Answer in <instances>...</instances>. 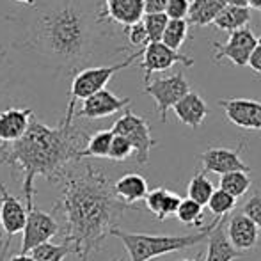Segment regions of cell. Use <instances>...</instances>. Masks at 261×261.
<instances>
[{
  "instance_id": "6da1fadb",
  "label": "cell",
  "mask_w": 261,
  "mask_h": 261,
  "mask_svg": "<svg viewBox=\"0 0 261 261\" xmlns=\"http://www.w3.org/2000/svg\"><path fill=\"white\" fill-rule=\"evenodd\" d=\"M109 21L91 0H50L27 23L21 45L64 71H80L96 59Z\"/></svg>"
},
{
  "instance_id": "7a4b0ae2",
  "label": "cell",
  "mask_w": 261,
  "mask_h": 261,
  "mask_svg": "<svg viewBox=\"0 0 261 261\" xmlns=\"http://www.w3.org/2000/svg\"><path fill=\"white\" fill-rule=\"evenodd\" d=\"M62 192L54 210L64 215V244L80 261H87L103 247L128 206L114 196L112 183L101 169L86 164L80 172L71 169L61 178Z\"/></svg>"
},
{
  "instance_id": "3957f363",
  "label": "cell",
  "mask_w": 261,
  "mask_h": 261,
  "mask_svg": "<svg viewBox=\"0 0 261 261\" xmlns=\"http://www.w3.org/2000/svg\"><path fill=\"white\" fill-rule=\"evenodd\" d=\"M73 114H64L57 126H48L32 116L29 130L13 144H0L2 164L18 167L23 176L25 208L34 206V179L38 176L59 181L69 165L80 162V151L86 148L87 134L73 123Z\"/></svg>"
},
{
  "instance_id": "277c9868",
  "label": "cell",
  "mask_w": 261,
  "mask_h": 261,
  "mask_svg": "<svg viewBox=\"0 0 261 261\" xmlns=\"http://www.w3.org/2000/svg\"><path fill=\"white\" fill-rule=\"evenodd\" d=\"M220 217H215L208 226L201 227L199 231L190 234H181V237H172V234H148V233H132L124 229H112L110 237L121 240L128 252L130 261H151L160 256L171 254V252L185 251L201 242L208 240L210 233L220 224Z\"/></svg>"
},
{
  "instance_id": "5b68a950",
  "label": "cell",
  "mask_w": 261,
  "mask_h": 261,
  "mask_svg": "<svg viewBox=\"0 0 261 261\" xmlns=\"http://www.w3.org/2000/svg\"><path fill=\"white\" fill-rule=\"evenodd\" d=\"M142 55V50H135L128 55L124 61L117 62V64H110V66H96V68H84L80 71L75 73L71 82V89H69V100L68 107H76V101L80 100H87L93 94L100 93L107 87V84L110 82L114 75L121 69L132 66L139 57Z\"/></svg>"
},
{
  "instance_id": "8992f818",
  "label": "cell",
  "mask_w": 261,
  "mask_h": 261,
  "mask_svg": "<svg viewBox=\"0 0 261 261\" xmlns=\"http://www.w3.org/2000/svg\"><path fill=\"white\" fill-rule=\"evenodd\" d=\"M112 134L126 139L134 148V155L139 165L149 162V153L156 146V141L151 137V126L142 116H137L134 110L126 109L124 114L112 124Z\"/></svg>"
},
{
  "instance_id": "52a82bcc",
  "label": "cell",
  "mask_w": 261,
  "mask_h": 261,
  "mask_svg": "<svg viewBox=\"0 0 261 261\" xmlns=\"http://www.w3.org/2000/svg\"><path fill=\"white\" fill-rule=\"evenodd\" d=\"M190 91L189 80L183 69L165 76V79L149 80L144 86V93L155 100L156 112L162 123H167V112Z\"/></svg>"
},
{
  "instance_id": "ba28073f",
  "label": "cell",
  "mask_w": 261,
  "mask_h": 261,
  "mask_svg": "<svg viewBox=\"0 0 261 261\" xmlns=\"http://www.w3.org/2000/svg\"><path fill=\"white\" fill-rule=\"evenodd\" d=\"M27 210L23 231H21V249L20 254H29L32 249L50 242L59 233V224L52 213H45L36 206Z\"/></svg>"
},
{
  "instance_id": "9c48e42d",
  "label": "cell",
  "mask_w": 261,
  "mask_h": 261,
  "mask_svg": "<svg viewBox=\"0 0 261 261\" xmlns=\"http://www.w3.org/2000/svg\"><path fill=\"white\" fill-rule=\"evenodd\" d=\"M256 43H258V36L249 27L229 32L226 43H213L212 45L213 59H215V62H220L222 59H229L234 66L244 68V66H247Z\"/></svg>"
},
{
  "instance_id": "30bf717a",
  "label": "cell",
  "mask_w": 261,
  "mask_h": 261,
  "mask_svg": "<svg viewBox=\"0 0 261 261\" xmlns=\"http://www.w3.org/2000/svg\"><path fill=\"white\" fill-rule=\"evenodd\" d=\"M25 220H27L25 204L21 203L18 197H14L13 194L7 190V187L0 181V227H2L4 234H6L2 258L6 256L7 249H9L11 240H13L18 233L23 231Z\"/></svg>"
},
{
  "instance_id": "8fae6325",
  "label": "cell",
  "mask_w": 261,
  "mask_h": 261,
  "mask_svg": "<svg viewBox=\"0 0 261 261\" xmlns=\"http://www.w3.org/2000/svg\"><path fill=\"white\" fill-rule=\"evenodd\" d=\"M142 61L141 68L144 69V82L148 84L151 80L153 73L165 71V69L172 68L174 64H181L183 68H190L194 64V59L185 54H179L176 50H171L164 45V43H148L144 50H142Z\"/></svg>"
},
{
  "instance_id": "7c38bea8",
  "label": "cell",
  "mask_w": 261,
  "mask_h": 261,
  "mask_svg": "<svg viewBox=\"0 0 261 261\" xmlns=\"http://www.w3.org/2000/svg\"><path fill=\"white\" fill-rule=\"evenodd\" d=\"M242 151L244 144L238 148H220L213 146L208 148L204 153L199 155V160L203 164L204 172H213V174H227V172H249V165L242 160Z\"/></svg>"
},
{
  "instance_id": "4fadbf2b",
  "label": "cell",
  "mask_w": 261,
  "mask_h": 261,
  "mask_svg": "<svg viewBox=\"0 0 261 261\" xmlns=\"http://www.w3.org/2000/svg\"><path fill=\"white\" fill-rule=\"evenodd\" d=\"M219 107L226 114V119L238 128L261 130V101L249 98H224L219 100Z\"/></svg>"
},
{
  "instance_id": "5bb4252c",
  "label": "cell",
  "mask_w": 261,
  "mask_h": 261,
  "mask_svg": "<svg viewBox=\"0 0 261 261\" xmlns=\"http://www.w3.org/2000/svg\"><path fill=\"white\" fill-rule=\"evenodd\" d=\"M130 105V98H119L109 89L93 94L87 100H84L82 109L73 114V117H86V119H101L109 117L119 110L126 109Z\"/></svg>"
},
{
  "instance_id": "9a60e30c",
  "label": "cell",
  "mask_w": 261,
  "mask_h": 261,
  "mask_svg": "<svg viewBox=\"0 0 261 261\" xmlns=\"http://www.w3.org/2000/svg\"><path fill=\"white\" fill-rule=\"evenodd\" d=\"M226 237L238 252L245 254L247 251L258 247L261 233L249 217H245L244 213H237L227 222Z\"/></svg>"
},
{
  "instance_id": "2e32d148",
  "label": "cell",
  "mask_w": 261,
  "mask_h": 261,
  "mask_svg": "<svg viewBox=\"0 0 261 261\" xmlns=\"http://www.w3.org/2000/svg\"><path fill=\"white\" fill-rule=\"evenodd\" d=\"M34 116L31 109L9 107L0 110V144H13L20 141L29 130V124Z\"/></svg>"
},
{
  "instance_id": "e0dca14e",
  "label": "cell",
  "mask_w": 261,
  "mask_h": 261,
  "mask_svg": "<svg viewBox=\"0 0 261 261\" xmlns=\"http://www.w3.org/2000/svg\"><path fill=\"white\" fill-rule=\"evenodd\" d=\"M103 16L107 21L126 29L142 20L144 0H103Z\"/></svg>"
},
{
  "instance_id": "ac0fdd59",
  "label": "cell",
  "mask_w": 261,
  "mask_h": 261,
  "mask_svg": "<svg viewBox=\"0 0 261 261\" xmlns=\"http://www.w3.org/2000/svg\"><path fill=\"white\" fill-rule=\"evenodd\" d=\"M172 110H174L179 123H183L185 126L190 128H199L208 117L206 101L196 91H189L178 103L172 107Z\"/></svg>"
},
{
  "instance_id": "d6986e66",
  "label": "cell",
  "mask_w": 261,
  "mask_h": 261,
  "mask_svg": "<svg viewBox=\"0 0 261 261\" xmlns=\"http://www.w3.org/2000/svg\"><path fill=\"white\" fill-rule=\"evenodd\" d=\"M112 190L114 196L121 203L128 204V206H135L137 203L144 201V197L149 192V187L144 176L137 174V172H126L116 183H112Z\"/></svg>"
},
{
  "instance_id": "ffe728a7",
  "label": "cell",
  "mask_w": 261,
  "mask_h": 261,
  "mask_svg": "<svg viewBox=\"0 0 261 261\" xmlns=\"http://www.w3.org/2000/svg\"><path fill=\"white\" fill-rule=\"evenodd\" d=\"M179 203H181V197L171 192L169 189H164V187H156V189L149 190L148 196L144 197V204L148 212H151L160 222L174 217Z\"/></svg>"
},
{
  "instance_id": "44dd1931",
  "label": "cell",
  "mask_w": 261,
  "mask_h": 261,
  "mask_svg": "<svg viewBox=\"0 0 261 261\" xmlns=\"http://www.w3.org/2000/svg\"><path fill=\"white\" fill-rule=\"evenodd\" d=\"M224 222L226 219L220 220V224L215 227V229L210 233L208 237V251L204 254L203 261H234L244 258L245 254L238 252L233 245L229 244L226 237V231H224Z\"/></svg>"
},
{
  "instance_id": "7402d4cb",
  "label": "cell",
  "mask_w": 261,
  "mask_h": 261,
  "mask_svg": "<svg viewBox=\"0 0 261 261\" xmlns=\"http://www.w3.org/2000/svg\"><path fill=\"white\" fill-rule=\"evenodd\" d=\"M224 7H226L224 0H190L187 21L197 25V27L213 25L215 18L219 16Z\"/></svg>"
},
{
  "instance_id": "603a6c76",
  "label": "cell",
  "mask_w": 261,
  "mask_h": 261,
  "mask_svg": "<svg viewBox=\"0 0 261 261\" xmlns=\"http://www.w3.org/2000/svg\"><path fill=\"white\" fill-rule=\"evenodd\" d=\"M251 21V9L249 7H237V6H226L220 14L215 18L213 25L219 31L224 32H234L245 29Z\"/></svg>"
},
{
  "instance_id": "cb8c5ba5",
  "label": "cell",
  "mask_w": 261,
  "mask_h": 261,
  "mask_svg": "<svg viewBox=\"0 0 261 261\" xmlns=\"http://www.w3.org/2000/svg\"><path fill=\"white\" fill-rule=\"evenodd\" d=\"M114 139L112 130H98L87 139L86 148L80 151V160L84 158H107L109 156L110 142Z\"/></svg>"
},
{
  "instance_id": "d4e9b609",
  "label": "cell",
  "mask_w": 261,
  "mask_h": 261,
  "mask_svg": "<svg viewBox=\"0 0 261 261\" xmlns=\"http://www.w3.org/2000/svg\"><path fill=\"white\" fill-rule=\"evenodd\" d=\"M213 190H215V187L206 178L204 171H197L189 181V187H187V196H189L187 199L194 201V203L201 204V206H206Z\"/></svg>"
},
{
  "instance_id": "484cf974",
  "label": "cell",
  "mask_w": 261,
  "mask_h": 261,
  "mask_svg": "<svg viewBox=\"0 0 261 261\" xmlns=\"http://www.w3.org/2000/svg\"><path fill=\"white\" fill-rule=\"evenodd\" d=\"M251 185H252V179H251V176H249V172H240V171L222 174L219 181L220 190H224V192H227L229 196H233L234 199L245 196V194L251 190Z\"/></svg>"
},
{
  "instance_id": "4316f807",
  "label": "cell",
  "mask_w": 261,
  "mask_h": 261,
  "mask_svg": "<svg viewBox=\"0 0 261 261\" xmlns=\"http://www.w3.org/2000/svg\"><path fill=\"white\" fill-rule=\"evenodd\" d=\"M187 34H189V21L187 20H169L167 25H165L164 36H162V41L167 48L176 50L178 52L183 46L187 39Z\"/></svg>"
},
{
  "instance_id": "83f0119b",
  "label": "cell",
  "mask_w": 261,
  "mask_h": 261,
  "mask_svg": "<svg viewBox=\"0 0 261 261\" xmlns=\"http://www.w3.org/2000/svg\"><path fill=\"white\" fill-rule=\"evenodd\" d=\"M71 254V249L68 244H52V242H46V244L39 245V247L32 249L29 252L34 261H64L68 256Z\"/></svg>"
},
{
  "instance_id": "f1b7e54d",
  "label": "cell",
  "mask_w": 261,
  "mask_h": 261,
  "mask_svg": "<svg viewBox=\"0 0 261 261\" xmlns=\"http://www.w3.org/2000/svg\"><path fill=\"white\" fill-rule=\"evenodd\" d=\"M176 219L179 220L185 226H194V227H201L204 222L203 217V206L190 199H181L178 210H176Z\"/></svg>"
},
{
  "instance_id": "f546056e",
  "label": "cell",
  "mask_w": 261,
  "mask_h": 261,
  "mask_svg": "<svg viewBox=\"0 0 261 261\" xmlns=\"http://www.w3.org/2000/svg\"><path fill=\"white\" fill-rule=\"evenodd\" d=\"M206 206L210 208V212H212L215 217L226 219V217L234 210V206H237V199H234L233 196H229L227 192H224V190L217 189V190H213V194H212V197H210Z\"/></svg>"
},
{
  "instance_id": "4dcf8cb0",
  "label": "cell",
  "mask_w": 261,
  "mask_h": 261,
  "mask_svg": "<svg viewBox=\"0 0 261 261\" xmlns=\"http://www.w3.org/2000/svg\"><path fill=\"white\" fill-rule=\"evenodd\" d=\"M141 21L146 29V34H148L149 43H160L169 18L165 16L164 13H155V14H144Z\"/></svg>"
},
{
  "instance_id": "1f68e13d",
  "label": "cell",
  "mask_w": 261,
  "mask_h": 261,
  "mask_svg": "<svg viewBox=\"0 0 261 261\" xmlns=\"http://www.w3.org/2000/svg\"><path fill=\"white\" fill-rule=\"evenodd\" d=\"M134 155V148L130 146V142L126 139L119 137V135H114L112 142H110V149H109V160L114 162H124Z\"/></svg>"
},
{
  "instance_id": "d6a6232c",
  "label": "cell",
  "mask_w": 261,
  "mask_h": 261,
  "mask_svg": "<svg viewBox=\"0 0 261 261\" xmlns=\"http://www.w3.org/2000/svg\"><path fill=\"white\" fill-rule=\"evenodd\" d=\"M123 32H124V36H126L128 43H130L132 46H135L137 50H144L146 46H148L149 39H148V34H146V29H144V25H142V21L123 29Z\"/></svg>"
},
{
  "instance_id": "836d02e7",
  "label": "cell",
  "mask_w": 261,
  "mask_h": 261,
  "mask_svg": "<svg viewBox=\"0 0 261 261\" xmlns=\"http://www.w3.org/2000/svg\"><path fill=\"white\" fill-rule=\"evenodd\" d=\"M190 9V0H169L164 14L169 20H187Z\"/></svg>"
},
{
  "instance_id": "e575fe53",
  "label": "cell",
  "mask_w": 261,
  "mask_h": 261,
  "mask_svg": "<svg viewBox=\"0 0 261 261\" xmlns=\"http://www.w3.org/2000/svg\"><path fill=\"white\" fill-rule=\"evenodd\" d=\"M242 213H244L245 217H249V219L256 224V227H258L261 233V194H254V196L244 204Z\"/></svg>"
},
{
  "instance_id": "d590c367",
  "label": "cell",
  "mask_w": 261,
  "mask_h": 261,
  "mask_svg": "<svg viewBox=\"0 0 261 261\" xmlns=\"http://www.w3.org/2000/svg\"><path fill=\"white\" fill-rule=\"evenodd\" d=\"M9 73H11V62L9 54L4 45H0V96L6 91L7 84H9Z\"/></svg>"
},
{
  "instance_id": "8d00e7d4",
  "label": "cell",
  "mask_w": 261,
  "mask_h": 261,
  "mask_svg": "<svg viewBox=\"0 0 261 261\" xmlns=\"http://www.w3.org/2000/svg\"><path fill=\"white\" fill-rule=\"evenodd\" d=\"M247 66L252 69L254 73L261 75V38H258V43H256L254 50L251 52V57H249Z\"/></svg>"
},
{
  "instance_id": "74e56055",
  "label": "cell",
  "mask_w": 261,
  "mask_h": 261,
  "mask_svg": "<svg viewBox=\"0 0 261 261\" xmlns=\"http://www.w3.org/2000/svg\"><path fill=\"white\" fill-rule=\"evenodd\" d=\"M169 0H144V14L164 13Z\"/></svg>"
},
{
  "instance_id": "f35d334b",
  "label": "cell",
  "mask_w": 261,
  "mask_h": 261,
  "mask_svg": "<svg viewBox=\"0 0 261 261\" xmlns=\"http://www.w3.org/2000/svg\"><path fill=\"white\" fill-rule=\"evenodd\" d=\"M245 6H247L249 9H254L261 13V0H245Z\"/></svg>"
},
{
  "instance_id": "ab89813d",
  "label": "cell",
  "mask_w": 261,
  "mask_h": 261,
  "mask_svg": "<svg viewBox=\"0 0 261 261\" xmlns=\"http://www.w3.org/2000/svg\"><path fill=\"white\" fill-rule=\"evenodd\" d=\"M226 6H237V7H247L245 6V0H224Z\"/></svg>"
},
{
  "instance_id": "60d3db41",
  "label": "cell",
  "mask_w": 261,
  "mask_h": 261,
  "mask_svg": "<svg viewBox=\"0 0 261 261\" xmlns=\"http://www.w3.org/2000/svg\"><path fill=\"white\" fill-rule=\"evenodd\" d=\"M9 261H34V259H32L29 254H18V256H13Z\"/></svg>"
},
{
  "instance_id": "b9f144b4",
  "label": "cell",
  "mask_w": 261,
  "mask_h": 261,
  "mask_svg": "<svg viewBox=\"0 0 261 261\" xmlns=\"http://www.w3.org/2000/svg\"><path fill=\"white\" fill-rule=\"evenodd\" d=\"M201 258H203V254L196 256V258H181V259H176V261H203Z\"/></svg>"
},
{
  "instance_id": "7bdbcfd3",
  "label": "cell",
  "mask_w": 261,
  "mask_h": 261,
  "mask_svg": "<svg viewBox=\"0 0 261 261\" xmlns=\"http://www.w3.org/2000/svg\"><path fill=\"white\" fill-rule=\"evenodd\" d=\"M4 245V231H2V227H0V247ZM0 256H2V249H0Z\"/></svg>"
},
{
  "instance_id": "ee69618b",
  "label": "cell",
  "mask_w": 261,
  "mask_h": 261,
  "mask_svg": "<svg viewBox=\"0 0 261 261\" xmlns=\"http://www.w3.org/2000/svg\"><path fill=\"white\" fill-rule=\"evenodd\" d=\"M16 2L27 4V6H34V4H36V0H16Z\"/></svg>"
},
{
  "instance_id": "f6af8a7d",
  "label": "cell",
  "mask_w": 261,
  "mask_h": 261,
  "mask_svg": "<svg viewBox=\"0 0 261 261\" xmlns=\"http://www.w3.org/2000/svg\"><path fill=\"white\" fill-rule=\"evenodd\" d=\"M116 261H123V259H116Z\"/></svg>"
},
{
  "instance_id": "bcb514c9",
  "label": "cell",
  "mask_w": 261,
  "mask_h": 261,
  "mask_svg": "<svg viewBox=\"0 0 261 261\" xmlns=\"http://www.w3.org/2000/svg\"><path fill=\"white\" fill-rule=\"evenodd\" d=\"M0 164H2V160H0Z\"/></svg>"
}]
</instances>
